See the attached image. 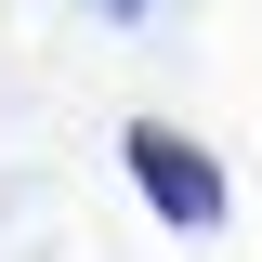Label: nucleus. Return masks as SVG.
Instances as JSON below:
<instances>
[{
  "label": "nucleus",
  "instance_id": "obj_2",
  "mask_svg": "<svg viewBox=\"0 0 262 262\" xmlns=\"http://www.w3.org/2000/svg\"><path fill=\"white\" fill-rule=\"evenodd\" d=\"M105 13H131V0H105Z\"/></svg>",
  "mask_w": 262,
  "mask_h": 262
},
{
  "label": "nucleus",
  "instance_id": "obj_1",
  "mask_svg": "<svg viewBox=\"0 0 262 262\" xmlns=\"http://www.w3.org/2000/svg\"><path fill=\"white\" fill-rule=\"evenodd\" d=\"M118 158H131V184L158 196V223H170V236H210V223H223V170L196 158L184 131H158V118H131V131H118Z\"/></svg>",
  "mask_w": 262,
  "mask_h": 262
}]
</instances>
